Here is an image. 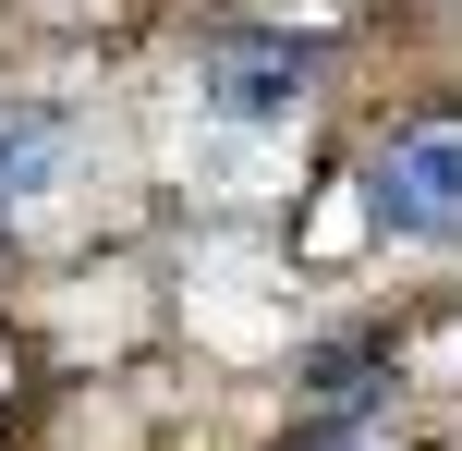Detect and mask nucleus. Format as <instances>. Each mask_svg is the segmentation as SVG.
<instances>
[{
  "mask_svg": "<svg viewBox=\"0 0 462 451\" xmlns=\"http://www.w3.org/2000/svg\"><path fill=\"white\" fill-rule=\"evenodd\" d=\"M317 451H353V439H317Z\"/></svg>",
  "mask_w": 462,
  "mask_h": 451,
  "instance_id": "obj_5",
  "label": "nucleus"
},
{
  "mask_svg": "<svg viewBox=\"0 0 462 451\" xmlns=\"http://www.w3.org/2000/svg\"><path fill=\"white\" fill-rule=\"evenodd\" d=\"M304 98H317V49H304V37H219L208 49V110L244 122V135L292 122Z\"/></svg>",
  "mask_w": 462,
  "mask_h": 451,
  "instance_id": "obj_2",
  "label": "nucleus"
},
{
  "mask_svg": "<svg viewBox=\"0 0 462 451\" xmlns=\"http://www.w3.org/2000/svg\"><path fill=\"white\" fill-rule=\"evenodd\" d=\"M304 379H317L328 403H341V390H377V379H390V366H365V354H353V342H328V366H304Z\"/></svg>",
  "mask_w": 462,
  "mask_h": 451,
  "instance_id": "obj_4",
  "label": "nucleus"
},
{
  "mask_svg": "<svg viewBox=\"0 0 462 451\" xmlns=\"http://www.w3.org/2000/svg\"><path fill=\"white\" fill-rule=\"evenodd\" d=\"M61 171H73V122L37 110V98H13V110H0V220H24L37 195H61Z\"/></svg>",
  "mask_w": 462,
  "mask_h": 451,
  "instance_id": "obj_3",
  "label": "nucleus"
},
{
  "mask_svg": "<svg viewBox=\"0 0 462 451\" xmlns=\"http://www.w3.org/2000/svg\"><path fill=\"white\" fill-rule=\"evenodd\" d=\"M365 220L377 232H462V122H414L365 159Z\"/></svg>",
  "mask_w": 462,
  "mask_h": 451,
  "instance_id": "obj_1",
  "label": "nucleus"
}]
</instances>
